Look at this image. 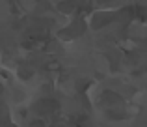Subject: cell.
Returning a JSON list of instances; mask_svg holds the SVG:
<instances>
[{"mask_svg":"<svg viewBox=\"0 0 147 127\" xmlns=\"http://www.w3.org/2000/svg\"><path fill=\"white\" fill-rule=\"evenodd\" d=\"M102 103H121V97H119L115 92H110V90H106V92H102V99H100Z\"/></svg>","mask_w":147,"mask_h":127,"instance_id":"obj_2","label":"cell"},{"mask_svg":"<svg viewBox=\"0 0 147 127\" xmlns=\"http://www.w3.org/2000/svg\"><path fill=\"white\" fill-rule=\"evenodd\" d=\"M32 127H45V124H43V122H34Z\"/></svg>","mask_w":147,"mask_h":127,"instance_id":"obj_3","label":"cell"},{"mask_svg":"<svg viewBox=\"0 0 147 127\" xmlns=\"http://www.w3.org/2000/svg\"><path fill=\"white\" fill-rule=\"evenodd\" d=\"M36 107H37V110H39L41 114H52V112L58 110V103L54 101V99H41Z\"/></svg>","mask_w":147,"mask_h":127,"instance_id":"obj_1","label":"cell"}]
</instances>
